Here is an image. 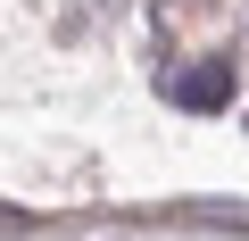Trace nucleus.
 Returning a JSON list of instances; mask_svg holds the SVG:
<instances>
[{
    "instance_id": "nucleus-1",
    "label": "nucleus",
    "mask_w": 249,
    "mask_h": 241,
    "mask_svg": "<svg viewBox=\"0 0 249 241\" xmlns=\"http://www.w3.org/2000/svg\"><path fill=\"white\" fill-rule=\"evenodd\" d=\"M166 92H175V108L208 116V108H224V100H232V58H191V67H183Z\"/></svg>"
},
{
    "instance_id": "nucleus-2",
    "label": "nucleus",
    "mask_w": 249,
    "mask_h": 241,
    "mask_svg": "<svg viewBox=\"0 0 249 241\" xmlns=\"http://www.w3.org/2000/svg\"><path fill=\"white\" fill-rule=\"evenodd\" d=\"M34 233V216H17V208H0V241H25Z\"/></svg>"
}]
</instances>
